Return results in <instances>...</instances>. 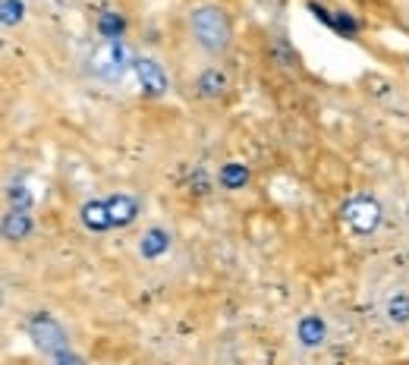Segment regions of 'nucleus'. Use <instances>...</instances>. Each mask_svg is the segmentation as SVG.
<instances>
[{
  "mask_svg": "<svg viewBox=\"0 0 409 365\" xmlns=\"http://www.w3.org/2000/svg\"><path fill=\"white\" fill-rule=\"evenodd\" d=\"M343 221L356 233H372L381 221V211H378V205L368 199H353L350 205L343 208Z\"/></svg>",
  "mask_w": 409,
  "mask_h": 365,
  "instance_id": "7ed1b4c3",
  "label": "nucleus"
},
{
  "mask_svg": "<svg viewBox=\"0 0 409 365\" xmlns=\"http://www.w3.org/2000/svg\"><path fill=\"white\" fill-rule=\"evenodd\" d=\"M135 82L145 91H151V95H161V91L167 89V76L161 73V67H157L155 60L139 57L135 60Z\"/></svg>",
  "mask_w": 409,
  "mask_h": 365,
  "instance_id": "20e7f679",
  "label": "nucleus"
},
{
  "mask_svg": "<svg viewBox=\"0 0 409 365\" xmlns=\"http://www.w3.org/2000/svg\"><path fill=\"white\" fill-rule=\"evenodd\" d=\"M135 54L129 51L126 41L120 38H104L91 47L89 60H85V69L95 82L101 85H111V89H120L126 85L129 79H135Z\"/></svg>",
  "mask_w": 409,
  "mask_h": 365,
  "instance_id": "f257e3e1",
  "label": "nucleus"
},
{
  "mask_svg": "<svg viewBox=\"0 0 409 365\" xmlns=\"http://www.w3.org/2000/svg\"><path fill=\"white\" fill-rule=\"evenodd\" d=\"M189 38L195 41V47H201L211 57H221L233 41V25L230 16L223 13L217 3H199L189 13Z\"/></svg>",
  "mask_w": 409,
  "mask_h": 365,
  "instance_id": "f03ea898",
  "label": "nucleus"
},
{
  "mask_svg": "<svg viewBox=\"0 0 409 365\" xmlns=\"http://www.w3.org/2000/svg\"><path fill=\"white\" fill-rule=\"evenodd\" d=\"M199 89H201V95L214 98V95H221V91L227 89V79H223V73H217V69H208V73H201Z\"/></svg>",
  "mask_w": 409,
  "mask_h": 365,
  "instance_id": "39448f33",
  "label": "nucleus"
}]
</instances>
